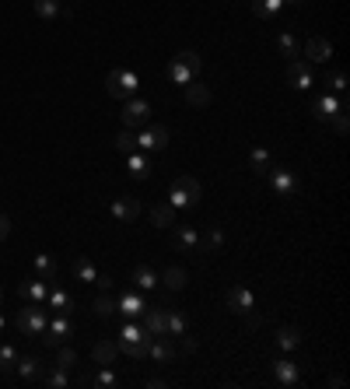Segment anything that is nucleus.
<instances>
[{"mask_svg": "<svg viewBox=\"0 0 350 389\" xmlns=\"http://www.w3.org/2000/svg\"><path fill=\"white\" fill-rule=\"evenodd\" d=\"M273 379L284 386V389H295L302 382V368L295 361H273Z\"/></svg>", "mask_w": 350, "mask_h": 389, "instance_id": "ddd939ff", "label": "nucleus"}, {"mask_svg": "<svg viewBox=\"0 0 350 389\" xmlns=\"http://www.w3.org/2000/svg\"><path fill=\"white\" fill-rule=\"evenodd\" d=\"M186 102H190V105H196V109H207V105H210V88H207V84H193V81H190V84H186Z\"/></svg>", "mask_w": 350, "mask_h": 389, "instance_id": "a878e982", "label": "nucleus"}, {"mask_svg": "<svg viewBox=\"0 0 350 389\" xmlns=\"http://www.w3.org/2000/svg\"><path fill=\"white\" fill-rule=\"evenodd\" d=\"M21 298L25 302H32V305H46V295H49V284L46 281H39V277H32V281H21Z\"/></svg>", "mask_w": 350, "mask_h": 389, "instance_id": "dca6fc26", "label": "nucleus"}, {"mask_svg": "<svg viewBox=\"0 0 350 389\" xmlns=\"http://www.w3.org/2000/svg\"><path fill=\"white\" fill-rule=\"evenodd\" d=\"M15 361H18V351L11 344H4V347H0V372H11Z\"/></svg>", "mask_w": 350, "mask_h": 389, "instance_id": "c03bdc74", "label": "nucleus"}, {"mask_svg": "<svg viewBox=\"0 0 350 389\" xmlns=\"http://www.w3.org/2000/svg\"><path fill=\"white\" fill-rule=\"evenodd\" d=\"M46 302H49V309H53L56 316H71V309H74V302H71V295H67V291H60V288H49V295H46Z\"/></svg>", "mask_w": 350, "mask_h": 389, "instance_id": "6ab92c4d", "label": "nucleus"}, {"mask_svg": "<svg viewBox=\"0 0 350 389\" xmlns=\"http://www.w3.org/2000/svg\"><path fill=\"white\" fill-rule=\"evenodd\" d=\"M277 347H284V351L302 347V329H295V326H280V329H277Z\"/></svg>", "mask_w": 350, "mask_h": 389, "instance_id": "5701e85b", "label": "nucleus"}, {"mask_svg": "<svg viewBox=\"0 0 350 389\" xmlns=\"http://www.w3.org/2000/svg\"><path fill=\"white\" fill-rule=\"evenodd\" d=\"M151 221H154L158 228H172L175 225V207L172 203H154L151 207Z\"/></svg>", "mask_w": 350, "mask_h": 389, "instance_id": "393cba45", "label": "nucleus"}, {"mask_svg": "<svg viewBox=\"0 0 350 389\" xmlns=\"http://www.w3.org/2000/svg\"><path fill=\"white\" fill-rule=\"evenodd\" d=\"M168 144V130L165 127H144L140 134H137V147H144V151H161Z\"/></svg>", "mask_w": 350, "mask_h": 389, "instance_id": "9d476101", "label": "nucleus"}, {"mask_svg": "<svg viewBox=\"0 0 350 389\" xmlns=\"http://www.w3.org/2000/svg\"><path fill=\"white\" fill-rule=\"evenodd\" d=\"M56 368L74 372V368H77V354H74L71 347H60V354H56Z\"/></svg>", "mask_w": 350, "mask_h": 389, "instance_id": "37998d69", "label": "nucleus"}, {"mask_svg": "<svg viewBox=\"0 0 350 389\" xmlns=\"http://www.w3.org/2000/svg\"><path fill=\"white\" fill-rule=\"evenodd\" d=\"M340 109H343V113H347V98H336L333 91H326L322 98H315V105H312V113H315V120L319 123H329L336 113H340Z\"/></svg>", "mask_w": 350, "mask_h": 389, "instance_id": "0eeeda50", "label": "nucleus"}, {"mask_svg": "<svg viewBox=\"0 0 350 389\" xmlns=\"http://www.w3.org/2000/svg\"><path fill=\"white\" fill-rule=\"evenodd\" d=\"M4 326H8V323H4V316H0V333H4Z\"/></svg>", "mask_w": 350, "mask_h": 389, "instance_id": "603ef678", "label": "nucleus"}, {"mask_svg": "<svg viewBox=\"0 0 350 389\" xmlns=\"http://www.w3.org/2000/svg\"><path fill=\"white\" fill-rule=\"evenodd\" d=\"M95 386L98 389H116V386H120V375L112 372V365H102V372L95 375Z\"/></svg>", "mask_w": 350, "mask_h": 389, "instance_id": "4c0bfd02", "label": "nucleus"}, {"mask_svg": "<svg viewBox=\"0 0 350 389\" xmlns=\"http://www.w3.org/2000/svg\"><path fill=\"white\" fill-rule=\"evenodd\" d=\"M175 60H179V64H183V67H186V71H190L193 78L200 74V57H196L193 49H183V53H175Z\"/></svg>", "mask_w": 350, "mask_h": 389, "instance_id": "a19ab883", "label": "nucleus"}, {"mask_svg": "<svg viewBox=\"0 0 350 389\" xmlns=\"http://www.w3.org/2000/svg\"><path fill=\"white\" fill-rule=\"evenodd\" d=\"M183 333H186V316L183 312H168V329H165V337H183Z\"/></svg>", "mask_w": 350, "mask_h": 389, "instance_id": "f704fd0d", "label": "nucleus"}, {"mask_svg": "<svg viewBox=\"0 0 350 389\" xmlns=\"http://www.w3.org/2000/svg\"><path fill=\"white\" fill-rule=\"evenodd\" d=\"M116 354H120V344H112V341H98V344L91 347V358H95L98 365H112Z\"/></svg>", "mask_w": 350, "mask_h": 389, "instance_id": "b1692460", "label": "nucleus"}, {"mask_svg": "<svg viewBox=\"0 0 350 389\" xmlns=\"http://www.w3.org/2000/svg\"><path fill=\"white\" fill-rule=\"evenodd\" d=\"M140 214V200L137 197H116L112 200V217L123 221V225H130V221H137Z\"/></svg>", "mask_w": 350, "mask_h": 389, "instance_id": "9b49d317", "label": "nucleus"}, {"mask_svg": "<svg viewBox=\"0 0 350 389\" xmlns=\"http://www.w3.org/2000/svg\"><path fill=\"white\" fill-rule=\"evenodd\" d=\"M168 78H172L175 84H190V81H193V74H190L179 60H172V64H168Z\"/></svg>", "mask_w": 350, "mask_h": 389, "instance_id": "79ce46f5", "label": "nucleus"}, {"mask_svg": "<svg viewBox=\"0 0 350 389\" xmlns=\"http://www.w3.org/2000/svg\"><path fill=\"white\" fill-rule=\"evenodd\" d=\"M158 281H165V288H168V291H183L190 277H186V270H183V266H168V270L158 277Z\"/></svg>", "mask_w": 350, "mask_h": 389, "instance_id": "412c9836", "label": "nucleus"}, {"mask_svg": "<svg viewBox=\"0 0 350 389\" xmlns=\"http://www.w3.org/2000/svg\"><path fill=\"white\" fill-rule=\"evenodd\" d=\"M329 57H333V46H329V39L312 35V39L305 42V60H308V64H326Z\"/></svg>", "mask_w": 350, "mask_h": 389, "instance_id": "f8f14e48", "label": "nucleus"}, {"mask_svg": "<svg viewBox=\"0 0 350 389\" xmlns=\"http://www.w3.org/2000/svg\"><path fill=\"white\" fill-rule=\"evenodd\" d=\"M287 81H291V88H298V91L312 88V64L295 57V60L287 64Z\"/></svg>", "mask_w": 350, "mask_h": 389, "instance_id": "1a4fd4ad", "label": "nucleus"}, {"mask_svg": "<svg viewBox=\"0 0 350 389\" xmlns=\"http://www.w3.org/2000/svg\"><path fill=\"white\" fill-rule=\"evenodd\" d=\"M277 46H280V53H284V57H291V60H295V57H302V49H298V39L291 35V32H280Z\"/></svg>", "mask_w": 350, "mask_h": 389, "instance_id": "72a5a7b5", "label": "nucleus"}, {"mask_svg": "<svg viewBox=\"0 0 350 389\" xmlns=\"http://www.w3.org/2000/svg\"><path fill=\"white\" fill-rule=\"evenodd\" d=\"M179 341H183V351H196V341H193V337H186V333H183Z\"/></svg>", "mask_w": 350, "mask_h": 389, "instance_id": "09e8293b", "label": "nucleus"}, {"mask_svg": "<svg viewBox=\"0 0 350 389\" xmlns=\"http://www.w3.org/2000/svg\"><path fill=\"white\" fill-rule=\"evenodd\" d=\"M0 302H4V288H0Z\"/></svg>", "mask_w": 350, "mask_h": 389, "instance_id": "864d4df0", "label": "nucleus"}, {"mask_svg": "<svg viewBox=\"0 0 350 389\" xmlns=\"http://www.w3.org/2000/svg\"><path fill=\"white\" fill-rule=\"evenodd\" d=\"M116 309H120L127 319H137V316H144L147 302H144V295H137V291H127L120 302H116Z\"/></svg>", "mask_w": 350, "mask_h": 389, "instance_id": "f3484780", "label": "nucleus"}, {"mask_svg": "<svg viewBox=\"0 0 350 389\" xmlns=\"http://www.w3.org/2000/svg\"><path fill=\"white\" fill-rule=\"evenodd\" d=\"M42 382H46L49 389H67V386H71V375H67L64 368H49V372L42 375Z\"/></svg>", "mask_w": 350, "mask_h": 389, "instance_id": "473e14b6", "label": "nucleus"}, {"mask_svg": "<svg viewBox=\"0 0 350 389\" xmlns=\"http://www.w3.org/2000/svg\"><path fill=\"white\" fill-rule=\"evenodd\" d=\"M74 277H77V281H84V284H95L98 281V266L88 256H77L74 260Z\"/></svg>", "mask_w": 350, "mask_h": 389, "instance_id": "4be33fe9", "label": "nucleus"}, {"mask_svg": "<svg viewBox=\"0 0 350 389\" xmlns=\"http://www.w3.org/2000/svg\"><path fill=\"white\" fill-rule=\"evenodd\" d=\"M8 235H11V221H8L4 214H0V242H4Z\"/></svg>", "mask_w": 350, "mask_h": 389, "instance_id": "de8ad7c7", "label": "nucleus"}, {"mask_svg": "<svg viewBox=\"0 0 350 389\" xmlns=\"http://www.w3.org/2000/svg\"><path fill=\"white\" fill-rule=\"evenodd\" d=\"M127 169H130V176L133 179H147L151 176V154H140V151H133V154H127Z\"/></svg>", "mask_w": 350, "mask_h": 389, "instance_id": "a211bd4d", "label": "nucleus"}, {"mask_svg": "<svg viewBox=\"0 0 350 389\" xmlns=\"http://www.w3.org/2000/svg\"><path fill=\"white\" fill-rule=\"evenodd\" d=\"M112 144L120 147L123 154H133V151H137V134H133V130H123V134H116Z\"/></svg>", "mask_w": 350, "mask_h": 389, "instance_id": "ea45409f", "label": "nucleus"}, {"mask_svg": "<svg viewBox=\"0 0 350 389\" xmlns=\"http://www.w3.org/2000/svg\"><path fill=\"white\" fill-rule=\"evenodd\" d=\"M249 161H252V172H256V176H266V172H270V165H273V158H270V151H266V147H252Z\"/></svg>", "mask_w": 350, "mask_h": 389, "instance_id": "c756f323", "label": "nucleus"}, {"mask_svg": "<svg viewBox=\"0 0 350 389\" xmlns=\"http://www.w3.org/2000/svg\"><path fill=\"white\" fill-rule=\"evenodd\" d=\"M280 8H284V0H252V11H256L259 18H273Z\"/></svg>", "mask_w": 350, "mask_h": 389, "instance_id": "e433bc0d", "label": "nucleus"}, {"mask_svg": "<svg viewBox=\"0 0 350 389\" xmlns=\"http://www.w3.org/2000/svg\"><path fill=\"white\" fill-rule=\"evenodd\" d=\"M15 368L21 372V379H39V372H42V365H39L35 358H21V354H18Z\"/></svg>", "mask_w": 350, "mask_h": 389, "instance_id": "c9c22d12", "label": "nucleus"}, {"mask_svg": "<svg viewBox=\"0 0 350 389\" xmlns=\"http://www.w3.org/2000/svg\"><path fill=\"white\" fill-rule=\"evenodd\" d=\"M224 246V232L221 228H210L200 242H196V253H214V249H221Z\"/></svg>", "mask_w": 350, "mask_h": 389, "instance_id": "7c9ffc66", "label": "nucleus"}, {"mask_svg": "<svg viewBox=\"0 0 350 389\" xmlns=\"http://www.w3.org/2000/svg\"><path fill=\"white\" fill-rule=\"evenodd\" d=\"M270 186L280 193V197H295V190H298V179H295V172L291 169H277V165H270Z\"/></svg>", "mask_w": 350, "mask_h": 389, "instance_id": "6e6552de", "label": "nucleus"}, {"mask_svg": "<svg viewBox=\"0 0 350 389\" xmlns=\"http://www.w3.org/2000/svg\"><path fill=\"white\" fill-rule=\"evenodd\" d=\"M147 347H151V333L130 319V323L120 329V351L130 354V358H147Z\"/></svg>", "mask_w": 350, "mask_h": 389, "instance_id": "f257e3e1", "label": "nucleus"}, {"mask_svg": "<svg viewBox=\"0 0 350 389\" xmlns=\"http://www.w3.org/2000/svg\"><path fill=\"white\" fill-rule=\"evenodd\" d=\"M333 127H336V134H340V137L350 130V120H347V113H343V109H340V113L333 116Z\"/></svg>", "mask_w": 350, "mask_h": 389, "instance_id": "49530a36", "label": "nucleus"}, {"mask_svg": "<svg viewBox=\"0 0 350 389\" xmlns=\"http://www.w3.org/2000/svg\"><path fill=\"white\" fill-rule=\"evenodd\" d=\"M144 329L151 333V337H165V329H168V312L165 309H144Z\"/></svg>", "mask_w": 350, "mask_h": 389, "instance_id": "2eb2a0df", "label": "nucleus"}, {"mask_svg": "<svg viewBox=\"0 0 350 389\" xmlns=\"http://www.w3.org/2000/svg\"><path fill=\"white\" fill-rule=\"evenodd\" d=\"M32 8L39 18H56L60 15V0H32Z\"/></svg>", "mask_w": 350, "mask_h": 389, "instance_id": "58836bf2", "label": "nucleus"}, {"mask_svg": "<svg viewBox=\"0 0 350 389\" xmlns=\"http://www.w3.org/2000/svg\"><path fill=\"white\" fill-rule=\"evenodd\" d=\"M95 284H98L102 291H109V288H112V281H109V277H105V273H98V281H95Z\"/></svg>", "mask_w": 350, "mask_h": 389, "instance_id": "8fccbe9b", "label": "nucleus"}, {"mask_svg": "<svg viewBox=\"0 0 350 389\" xmlns=\"http://www.w3.org/2000/svg\"><path fill=\"white\" fill-rule=\"evenodd\" d=\"M284 4H305V0H284Z\"/></svg>", "mask_w": 350, "mask_h": 389, "instance_id": "3c124183", "label": "nucleus"}, {"mask_svg": "<svg viewBox=\"0 0 350 389\" xmlns=\"http://www.w3.org/2000/svg\"><path fill=\"white\" fill-rule=\"evenodd\" d=\"M200 179H193V176H179L172 183V190H168V203L179 210V207H193L196 200H200Z\"/></svg>", "mask_w": 350, "mask_h": 389, "instance_id": "f03ea898", "label": "nucleus"}, {"mask_svg": "<svg viewBox=\"0 0 350 389\" xmlns=\"http://www.w3.org/2000/svg\"><path fill=\"white\" fill-rule=\"evenodd\" d=\"M35 277H39V281H46V284L56 277V263H53L49 253H39V256H35Z\"/></svg>", "mask_w": 350, "mask_h": 389, "instance_id": "c85d7f7f", "label": "nucleus"}, {"mask_svg": "<svg viewBox=\"0 0 350 389\" xmlns=\"http://www.w3.org/2000/svg\"><path fill=\"white\" fill-rule=\"evenodd\" d=\"M147 123H151V105L140 102V98H127V105H123V127L127 130H140Z\"/></svg>", "mask_w": 350, "mask_h": 389, "instance_id": "423d86ee", "label": "nucleus"}, {"mask_svg": "<svg viewBox=\"0 0 350 389\" xmlns=\"http://www.w3.org/2000/svg\"><path fill=\"white\" fill-rule=\"evenodd\" d=\"M147 354H151V358H158V361H172V358H175V351H172V344H168L165 337H151Z\"/></svg>", "mask_w": 350, "mask_h": 389, "instance_id": "2f4dec72", "label": "nucleus"}, {"mask_svg": "<svg viewBox=\"0 0 350 389\" xmlns=\"http://www.w3.org/2000/svg\"><path fill=\"white\" fill-rule=\"evenodd\" d=\"M137 74L133 71H112L109 78H105V91L112 95V98H133V91H137Z\"/></svg>", "mask_w": 350, "mask_h": 389, "instance_id": "20e7f679", "label": "nucleus"}, {"mask_svg": "<svg viewBox=\"0 0 350 389\" xmlns=\"http://www.w3.org/2000/svg\"><path fill=\"white\" fill-rule=\"evenodd\" d=\"M91 312H95L98 319H112L120 309H116V298H109V291H102V295L91 302Z\"/></svg>", "mask_w": 350, "mask_h": 389, "instance_id": "cd10ccee", "label": "nucleus"}, {"mask_svg": "<svg viewBox=\"0 0 350 389\" xmlns=\"http://www.w3.org/2000/svg\"><path fill=\"white\" fill-rule=\"evenodd\" d=\"M228 309H231V312H239V316L252 312V309H256L252 291H249V288H242V284H239V288H231V291H228Z\"/></svg>", "mask_w": 350, "mask_h": 389, "instance_id": "4468645a", "label": "nucleus"}, {"mask_svg": "<svg viewBox=\"0 0 350 389\" xmlns=\"http://www.w3.org/2000/svg\"><path fill=\"white\" fill-rule=\"evenodd\" d=\"M172 228H175V235H172L175 249H196V242H200L196 228H190V225H172Z\"/></svg>", "mask_w": 350, "mask_h": 389, "instance_id": "aec40b11", "label": "nucleus"}, {"mask_svg": "<svg viewBox=\"0 0 350 389\" xmlns=\"http://www.w3.org/2000/svg\"><path fill=\"white\" fill-rule=\"evenodd\" d=\"M71 333H74V323H71L67 316H56V319H49V323H46L42 341H46V347H64Z\"/></svg>", "mask_w": 350, "mask_h": 389, "instance_id": "39448f33", "label": "nucleus"}, {"mask_svg": "<svg viewBox=\"0 0 350 389\" xmlns=\"http://www.w3.org/2000/svg\"><path fill=\"white\" fill-rule=\"evenodd\" d=\"M133 284H137L140 291H151V288H158V273L140 263V266H133Z\"/></svg>", "mask_w": 350, "mask_h": 389, "instance_id": "bb28decb", "label": "nucleus"}, {"mask_svg": "<svg viewBox=\"0 0 350 389\" xmlns=\"http://www.w3.org/2000/svg\"><path fill=\"white\" fill-rule=\"evenodd\" d=\"M326 84H329V91H343V88H347V78H343V71H333V74L326 78Z\"/></svg>", "mask_w": 350, "mask_h": 389, "instance_id": "a18cd8bd", "label": "nucleus"}, {"mask_svg": "<svg viewBox=\"0 0 350 389\" xmlns=\"http://www.w3.org/2000/svg\"><path fill=\"white\" fill-rule=\"evenodd\" d=\"M46 323H49V316H46L42 305H32V302H28V305L18 312V329L25 333V337H42Z\"/></svg>", "mask_w": 350, "mask_h": 389, "instance_id": "7ed1b4c3", "label": "nucleus"}]
</instances>
